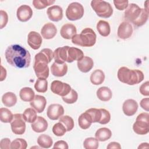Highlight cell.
<instances>
[{"mask_svg": "<svg viewBox=\"0 0 149 149\" xmlns=\"http://www.w3.org/2000/svg\"><path fill=\"white\" fill-rule=\"evenodd\" d=\"M77 68L83 73H87L93 68L94 62L92 58L88 56H83L82 59L77 61Z\"/></svg>", "mask_w": 149, "mask_h": 149, "instance_id": "obj_21", "label": "cell"}, {"mask_svg": "<svg viewBox=\"0 0 149 149\" xmlns=\"http://www.w3.org/2000/svg\"><path fill=\"white\" fill-rule=\"evenodd\" d=\"M5 56L7 62L16 68H27L30 66V52L19 44H12L6 48Z\"/></svg>", "mask_w": 149, "mask_h": 149, "instance_id": "obj_1", "label": "cell"}, {"mask_svg": "<svg viewBox=\"0 0 149 149\" xmlns=\"http://www.w3.org/2000/svg\"><path fill=\"white\" fill-rule=\"evenodd\" d=\"M47 14L51 21L58 22L63 17V10L60 6L53 5L47 9Z\"/></svg>", "mask_w": 149, "mask_h": 149, "instance_id": "obj_16", "label": "cell"}, {"mask_svg": "<svg viewBox=\"0 0 149 149\" xmlns=\"http://www.w3.org/2000/svg\"><path fill=\"white\" fill-rule=\"evenodd\" d=\"M78 99V94L73 89H71L70 91L65 96L62 97L63 101L66 104H73L77 101Z\"/></svg>", "mask_w": 149, "mask_h": 149, "instance_id": "obj_38", "label": "cell"}, {"mask_svg": "<svg viewBox=\"0 0 149 149\" xmlns=\"http://www.w3.org/2000/svg\"><path fill=\"white\" fill-rule=\"evenodd\" d=\"M31 107L34 108L38 113H41L44 111L46 104V98L40 95H36L34 99L30 103Z\"/></svg>", "mask_w": 149, "mask_h": 149, "instance_id": "obj_17", "label": "cell"}, {"mask_svg": "<svg viewBox=\"0 0 149 149\" xmlns=\"http://www.w3.org/2000/svg\"><path fill=\"white\" fill-rule=\"evenodd\" d=\"M37 144L41 148H49L52 146L53 144V140L49 136L42 134L38 136L37 139Z\"/></svg>", "mask_w": 149, "mask_h": 149, "instance_id": "obj_32", "label": "cell"}, {"mask_svg": "<svg viewBox=\"0 0 149 149\" xmlns=\"http://www.w3.org/2000/svg\"><path fill=\"white\" fill-rule=\"evenodd\" d=\"M71 89L72 88L69 84L59 80H54L51 84V91L62 97L66 95Z\"/></svg>", "mask_w": 149, "mask_h": 149, "instance_id": "obj_10", "label": "cell"}, {"mask_svg": "<svg viewBox=\"0 0 149 149\" xmlns=\"http://www.w3.org/2000/svg\"><path fill=\"white\" fill-rule=\"evenodd\" d=\"M66 132V129L64 125L59 122L55 123L52 127V132L56 136H62L65 134Z\"/></svg>", "mask_w": 149, "mask_h": 149, "instance_id": "obj_42", "label": "cell"}, {"mask_svg": "<svg viewBox=\"0 0 149 149\" xmlns=\"http://www.w3.org/2000/svg\"><path fill=\"white\" fill-rule=\"evenodd\" d=\"M54 58V52L49 48H44L34 56L33 69L38 78L47 79L49 76L48 64Z\"/></svg>", "mask_w": 149, "mask_h": 149, "instance_id": "obj_2", "label": "cell"}, {"mask_svg": "<svg viewBox=\"0 0 149 149\" xmlns=\"http://www.w3.org/2000/svg\"><path fill=\"white\" fill-rule=\"evenodd\" d=\"M97 30L99 34L103 37H107L111 33V28L108 22L101 20L97 24Z\"/></svg>", "mask_w": 149, "mask_h": 149, "instance_id": "obj_31", "label": "cell"}, {"mask_svg": "<svg viewBox=\"0 0 149 149\" xmlns=\"http://www.w3.org/2000/svg\"><path fill=\"white\" fill-rule=\"evenodd\" d=\"M101 112H102L101 118L98 123L101 125H105L110 121L111 114H110L109 112L105 109L101 108Z\"/></svg>", "mask_w": 149, "mask_h": 149, "instance_id": "obj_43", "label": "cell"}, {"mask_svg": "<svg viewBox=\"0 0 149 149\" xmlns=\"http://www.w3.org/2000/svg\"><path fill=\"white\" fill-rule=\"evenodd\" d=\"M90 79L94 85L101 84L104 81L105 74L102 70L96 69L91 74Z\"/></svg>", "mask_w": 149, "mask_h": 149, "instance_id": "obj_27", "label": "cell"}, {"mask_svg": "<svg viewBox=\"0 0 149 149\" xmlns=\"http://www.w3.org/2000/svg\"><path fill=\"white\" fill-rule=\"evenodd\" d=\"M117 76L120 81L131 86L140 83L144 78V74L141 70L129 69L125 66L119 69Z\"/></svg>", "mask_w": 149, "mask_h": 149, "instance_id": "obj_4", "label": "cell"}, {"mask_svg": "<svg viewBox=\"0 0 149 149\" xmlns=\"http://www.w3.org/2000/svg\"><path fill=\"white\" fill-rule=\"evenodd\" d=\"M84 8L83 5L77 2L70 3L66 10V16L71 21L80 19L84 15Z\"/></svg>", "mask_w": 149, "mask_h": 149, "instance_id": "obj_8", "label": "cell"}, {"mask_svg": "<svg viewBox=\"0 0 149 149\" xmlns=\"http://www.w3.org/2000/svg\"><path fill=\"white\" fill-rule=\"evenodd\" d=\"M33 130L36 133L45 132L48 128V122L42 116H37L36 120L31 125Z\"/></svg>", "mask_w": 149, "mask_h": 149, "instance_id": "obj_23", "label": "cell"}, {"mask_svg": "<svg viewBox=\"0 0 149 149\" xmlns=\"http://www.w3.org/2000/svg\"><path fill=\"white\" fill-rule=\"evenodd\" d=\"M112 136V132L107 127H101L97 130L95 133V138L100 141H105Z\"/></svg>", "mask_w": 149, "mask_h": 149, "instance_id": "obj_28", "label": "cell"}, {"mask_svg": "<svg viewBox=\"0 0 149 149\" xmlns=\"http://www.w3.org/2000/svg\"><path fill=\"white\" fill-rule=\"evenodd\" d=\"M10 146H11V143H10V140L9 139L4 138L1 140L0 148L1 149L10 148Z\"/></svg>", "mask_w": 149, "mask_h": 149, "instance_id": "obj_47", "label": "cell"}, {"mask_svg": "<svg viewBox=\"0 0 149 149\" xmlns=\"http://www.w3.org/2000/svg\"><path fill=\"white\" fill-rule=\"evenodd\" d=\"M23 119V115L21 113H15L13 115V118L10 122L11 129L15 134L22 135L26 130V123Z\"/></svg>", "mask_w": 149, "mask_h": 149, "instance_id": "obj_9", "label": "cell"}, {"mask_svg": "<svg viewBox=\"0 0 149 149\" xmlns=\"http://www.w3.org/2000/svg\"><path fill=\"white\" fill-rule=\"evenodd\" d=\"M42 42L41 35L34 31H31L28 34L27 44L33 49L36 50L40 48Z\"/></svg>", "mask_w": 149, "mask_h": 149, "instance_id": "obj_14", "label": "cell"}, {"mask_svg": "<svg viewBox=\"0 0 149 149\" xmlns=\"http://www.w3.org/2000/svg\"><path fill=\"white\" fill-rule=\"evenodd\" d=\"M0 16H1V19H0V29H2L3 27H5L8 23V15L7 13L3 10H0Z\"/></svg>", "mask_w": 149, "mask_h": 149, "instance_id": "obj_45", "label": "cell"}, {"mask_svg": "<svg viewBox=\"0 0 149 149\" xmlns=\"http://www.w3.org/2000/svg\"><path fill=\"white\" fill-rule=\"evenodd\" d=\"M55 0H33V5L37 9H42L53 4Z\"/></svg>", "mask_w": 149, "mask_h": 149, "instance_id": "obj_40", "label": "cell"}, {"mask_svg": "<svg viewBox=\"0 0 149 149\" xmlns=\"http://www.w3.org/2000/svg\"><path fill=\"white\" fill-rule=\"evenodd\" d=\"M97 36L94 31L91 28L84 29L80 34H76L72 38L73 44L81 47H93L96 42Z\"/></svg>", "mask_w": 149, "mask_h": 149, "instance_id": "obj_5", "label": "cell"}, {"mask_svg": "<svg viewBox=\"0 0 149 149\" xmlns=\"http://www.w3.org/2000/svg\"><path fill=\"white\" fill-rule=\"evenodd\" d=\"M34 88L38 93H45L48 89V81L47 79L44 78H38L35 83Z\"/></svg>", "mask_w": 149, "mask_h": 149, "instance_id": "obj_35", "label": "cell"}, {"mask_svg": "<svg viewBox=\"0 0 149 149\" xmlns=\"http://www.w3.org/2000/svg\"><path fill=\"white\" fill-rule=\"evenodd\" d=\"M133 27L131 24L126 21L122 22L118 28L117 35L119 38L123 40H126L130 37L133 34Z\"/></svg>", "mask_w": 149, "mask_h": 149, "instance_id": "obj_12", "label": "cell"}, {"mask_svg": "<svg viewBox=\"0 0 149 149\" xmlns=\"http://www.w3.org/2000/svg\"><path fill=\"white\" fill-rule=\"evenodd\" d=\"M140 107L143 109H144L145 111L148 112L149 111V99H148V98H145L142 99L140 102Z\"/></svg>", "mask_w": 149, "mask_h": 149, "instance_id": "obj_49", "label": "cell"}, {"mask_svg": "<svg viewBox=\"0 0 149 149\" xmlns=\"http://www.w3.org/2000/svg\"><path fill=\"white\" fill-rule=\"evenodd\" d=\"M113 3L115 8L118 9L119 10H123L127 8L129 5V1L127 0H123V1H119V0H114Z\"/></svg>", "mask_w": 149, "mask_h": 149, "instance_id": "obj_44", "label": "cell"}, {"mask_svg": "<svg viewBox=\"0 0 149 149\" xmlns=\"http://www.w3.org/2000/svg\"><path fill=\"white\" fill-rule=\"evenodd\" d=\"M33 15V10L27 5L20 6L16 12V16L19 20L22 22H26L29 20Z\"/></svg>", "mask_w": 149, "mask_h": 149, "instance_id": "obj_13", "label": "cell"}, {"mask_svg": "<svg viewBox=\"0 0 149 149\" xmlns=\"http://www.w3.org/2000/svg\"><path fill=\"white\" fill-rule=\"evenodd\" d=\"M1 69H2V70H1V80H0L2 81H3V80L6 78V72H5V73H3V72L6 70V69H4L2 66H1Z\"/></svg>", "mask_w": 149, "mask_h": 149, "instance_id": "obj_51", "label": "cell"}, {"mask_svg": "<svg viewBox=\"0 0 149 149\" xmlns=\"http://www.w3.org/2000/svg\"><path fill=\"white\" fill-rule=\"evenodd\" d=\"M125 19L131 22L136 27L144 25L148 18V11L140 8L137 4L132 3L128 5L124 13Z\"/></svg>", "mask_w": 149, "mask_h": 149, "instance_id": "obj_3", "label": "cell"}, {"mask_svg": "<svg viewBox=\"0 0 149 149\" xmlns=\"http://www.w3.org/2000/svg\"><path fill=\"white\" fill-rule=\"evenodd\" d=\"M134 132L140 135H144L149 131V114L148 112L140 113L133 125Z\"/></svg>", "mask_w": 149, "mask_h": 149, "instance_id": "obj_7", "label": "cell"}, {"mask_svg": "<svg viewBox=\"0 0 149 149\" xmlns=\"http://www.w3.org/2000/svg\"><path fill=\"white\" fill-rule=\"evenodd\" d=\"M23 117L24 120L28 123H33L37 119V111L32 108H28L23 112Z\"/></svg>", "mask_w": 149, "mask_h": 149, "instance_id": "obj_33", "label": "cell"}, {"mask_svg": "<svg viewBox=\"0 0 149 149\" xmlns=\"http://www.w3.org/2000/svg\"><path fill=\"white\" fill-rule=\"evenodd\" d=\"M107 148L108 149H111V148H118V149H120L121 148V146L120 145V144L119 143L117 142H111L110 143L108 144V145L107 146Z\"/></svg>", "mask_w": 149, "mask_h": 149, "instance_id": "obj_50", "label": "cell"}, {"mask_svg": "<svg viewBox=\"0 0 149 149\" xmlns=\"http://www.w3.org/2000/svg\"><path fill=\"white\" fill-rule=\"evenodd\" d=\"M57 33L56 26L52 23H47L45 24L41 30L42 37L47 40H49L54 38Z\"/></svg>", "mask_w": 149, "mask_h": 149, "instance_id": "obj_18", "label": "cell"}, {"mask_svg": "<svg viewBox=\"0 0 149 149\" xmlns=\"http://www.w3.org/2000/svg\"><path fill=\"white\" fill-rule=\"evenodd\" d=\"M84 56L83 51L76 47H69L67 54V61L68 63H72L74 61H79Z\"/></svg>", "mask_w": 149, "mask_h": 149, "instance_id": "obj_22", "label": "cell"}, {"mask_svg": "<svg viewBox=\"0 0 149 149\" xmlns=\"http://www.w3.org/2000/svg\"><path fill=\"white\" fill-rule=\"evenodd\" d=\"M64 113V108L59 104H52L47 109V115L51 120H57Z\"/></svg>", "mask_w": 149, "mask_h": 149, "instance_id": "obj_11", "label": "cell"}, {"mask_svg": "<svg viewBox=\"0 0 149 149\" xmlns=\"http://www.w3.org/2000/svg\"><path fill=\"white\" fill-rule=\"evenodd\" d=\"M140 93L144 96L149 95V81H147L142 84L139 88Z\"/></svg>", "mask_w": 149, "mask_h": 149, "instance_id": "obj_46", "label": "cell"}, {"mask_svg": "<svg viewBox=\"0 0 149 149\" xmlns=\"http://www.w3.org/2000/svg\"><path fill=\"white\" fill-rule=\"evenodd\" d=\"M98 144V140L94 137L86 138L83 142V147L85 149H97Z\"/></svg>", "mask_w": 149, "mask_h": 149, "instance_id": "obj_37", "label": "cell"}, {"mask_svg": "<svg viewBox=\"0 0 149 149\" xmlns=\"http://www.w3.org/2000/svg\"><path fill=\"white\" fill-rule=\"evenodd\" d=\"M138 109V103L133 99L126 100L123 104L122 110L125 115L128 116L134 115Z\"/></svg>", "mask_w": 149, "mask_h": 149, "instance_id": "obj_15", "label": "cell"}, {"mask_svg": "<svg viewBox=\"0 0 149 149\" xmlns=\"http://www.w3.org/2000/svg\"><path fill=\"white\" fill-rule=\"evenodd\" d=\"M77 30L76 26L71 23H66L63 24L60 30V34L62 38L67 40L72 39L76 34Z\"/></svg>", "mask_w": 149, "mask_h": 149, "instance_id": "obj_19", "label": "cell"}, {"mask_svg": "<svg viewBox=\"0 0 149 149\" xmlns=\"http://www.w3.org/2000/svg\"><path fill=\"white\" fill-rule=\"evenodd\" d=\"M149 147L148 143H143L139 145L138 148H148Z\"/></svg>", "mask_w": 149, "mask_h": 149, "instance_id": "obj_52", "label": "cell"}, {"mask_svg": "<svg viewBox=\"0 0 149 149\" xmlns=\"http://www.w3.org/2000/svg\"><path fill=\"white\" fill-rule=\"evenodd\" d=\"M59 122L64 125L67 132H70L74 127V120L72 118L68 115L62 116L59 118Z\"/></svg>", "mask_w": 149, "mask_h": 149, "instance_id": "obj_36", "label": "cell"}, {"mask_svg": "<svg viewBox=\"0 0 149 149\" xmlns=\"http://www.w3.org/2000/svg\"><path fill=\"white\" fill-rule=\"evenodd\" d=\"M13 118L12 112L6 108H0V120L3 123H10Z\"/></svg>", "mask_w": 149, "mask_h": 149, "instance_id": "obj_34", "label": "cell"}, {"mask_svg": "<svg viewBox=\"0 0 149 149\" xmlns=\"http://www.w3.org/2000/svg\"><path fill=\"white\" fill-rule=\"evenodd\" d=\"M87 111L91 116L93 123H95V122H99L100 120H101V110L100 109H97V108H90L87 110Z\"/></svg>", "mask_w": 149, "mask_h": 149, "instance_id": "obj_39", "label": "cell"}, {"mask_svg": "<svg viewBox=\"0 0 149 149\" xmlns=\"http://www.w3.org/2000/svg\"><path fill=\"white\" fill-rule=\"evenodd\" d=\"M54 148H63V149H68L69 148L68 143L63 140H59L56 142L54 145L53 147Z\"/></svg>", "mask_w": 149, "mask_h": 149, "instance_id": "obj_48", "label": "cell"}, {"mask_svg": "<svg viewBox=\"0 0 149 149\" xmlns=\"http://www.w3.org/2000/svg\"><path fill=\"white\" fill-rule=\"evenodd\" d=\"M3 104L7 107H12L17 102V97L12 92H7L2 97Z\"/></svg>", "mask_w": 149, "mask_h": 149, "instance_id": "obj_30", "label": "cell"}, {"mask_svg": "<svg viewBox=\"0 0 149 149\" xmlns=\"http://www.w3.org/2000/svg\"><path fill=\"white\" fill-rule=\"evenodd\" d=\"M20 99L25 102H31L35 97V94L33 89L30 87H26L22 88L19 92Z\"/></svg>", "mask_w": 149, "mask_h": 149, "instance_id": "obj_29", "label": "cell"}, {"mask_svg": "<svg viewBox=\"0 0 149 149\" xmlns=\"http://www.w3.org/2000/svg\"><path fill=\"white\" fill-rule=\"evenodd\" d=\"M51 73L56 77H62L65 76L68 72V66L64 63L62 64H59L56 62H54L51 66Z\"/></svg>", "mask_w": 149, "mask_h": 149, "instance_id": "obj_24", "label": "cell"}, {"mask_svg": "<svg viewBox=\"0 0 149 149\" xmlns=\"http://www.w3.org/2000/svg\"><path fill=\"white\" fill-rule=\"evenodd\" d=\"M69 46H64L57 48L54 52V58L55 62L62 64L67 61V54Z\"/></svg>", "mask_w": 149, "mask_h": 149, "instance_id": "obj_20", "label": "cell"}, {"mask_svg": "<svg viewBox=\"0 0 149 149\" xmlns=\"http://www.w3.org/2000/svg\"><path fill=\"white\" fill-rule=\"evenodd\" d=\"M91 6L98 16L102 18H108L113 13V9L111 5L105 1L93 0Z\"/></svg>", "mask_w": 149, "mask_h": 149, "instance_id": "obj_6", "label": "cell"}, {"mask_svg": "<svg viewBox=\"0 0 149 149\" xmlns=\"http://www.w3.org/2000/svg\"><path fill=\"white\" fill-rule=\"evenodd\" d=\"M93 123L90 115L87 112L81 113L78 118V123L80 128L82 129H88Z\"/></svg>", "mask_w": 149, "mask_h": 149, "instance_id": "obj_25", "label": "cell"}, {"mask_svg": "<svg viewBox=\"0 0 149 149\" xmlns=\"http://www.w3.org/2000/svg\"><path fill=\"white\" fill-rule=\"evenodd\" d=\"M27 147V143L23 139L17 138L11 143L10 148L12 149H26Z\"/></svg>", "mask_w": 149, "mask_h": 149, "instance_id": "obj_41", "label": "cell"}, {"mask_svg": "<svg viewBox=\"0 0 149 149\" xmlns=\"http://www.w3.org/2000/svg\"><path fill=\"white\" fill-rule=\"evenodd\" d=\"M97 96L102 101H108L112 97V93L109 88L103 86L97 90Z\"/></svg>", "mask_w": 149, "mask_h": 149, "instance_id": "obj_26", "label": "cell"}]
</instances>
